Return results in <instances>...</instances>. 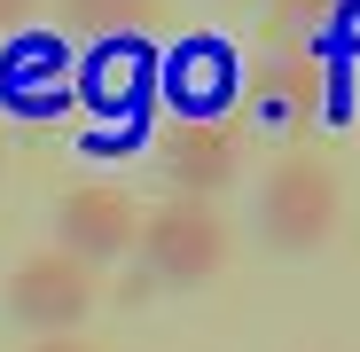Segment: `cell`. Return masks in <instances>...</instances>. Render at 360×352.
Segmentation results:
<instances>
[{"label":"cell","mask_w":360,"mask_h":352,"mask_svg":"<svg viewBox=\"0 0 360 352\" xmlns=\"http://www.w3.org/2000/svg\"><path fill=\"white\" fill-rule=\"evenodd\" d=\"M345 219V181L329 157H282L266 181H259V243L282 259H306L321 251Z\"/></svg>","instance_id":"1"},{"label":"cell","mask_w":360,"mask_h":352,"mask_svg":"<svg viewBox=\"0 0 360 352\" xmlns=\"http://www.w3.org/2000/svg\"><path fill=\"white\" fill-rule=\"evenodd\" d=\"M94 298H102L94 266H79V259H63V251H39V259H24V266L8 274V313H16L24 329H39V337H71V329L94 313Z\"/></svg>","instance_id":"5"},{"label":"cell","mask_w":360,"mask_h":352,"mask_svg":"<svg viewBox=\"0 0 360 352\" xmlns=\"http://www.w3.org/2000/svg\"><path fill=\"white\" fill-rule=\"evenodd\" d=\"M141 274L165 282V289H196L227 266V219L219 204H196V196H172L141 219Z\"/></svg>","instance_id":"2"},{"label":"cell","mask_w":360,"mask_h":352,"mask_svg":"<svg viewBox=\"0 0 360 352\" xmlns=\"http://www.w3.org/2000/svg\"><path fill=\"white\" fill-rule=\"evenodd\" d=\"M0 102L16 117H55L71 102V47L55 32H16L0 47Z\"/></svg>","instance_id":"8"},{"label":"cell","mask_w":360,"mask_h":352,"mask_svg":"<svg viewBox=\"0 0 360 352\" xmlns=\"http://www.w3.org/2000/svg\"><path fill=\"white\" fill-rule=\"evenodd\" d=\"M157 71H165V55L141 32L134 39H94L79 79H71V94H86V110H102V117H134V110H149Z\"/></svg>","instance_id":"7"},{"label":"cell","mask_w":360,"mask_h":352,"mask_svg":"<svg viewBox=\"0 0 360 352\" xmlns=\"http://www.w3.org/2000/svg\"><path fill=\"white\" fill-rule=\"evenodd\" d=\"M141 243V204L117 188V181H79L55 204V251L79 259V266H110Z\"/></svg>","instance_id":"3"},{"label":"cell","mask_w":360,"mask_h":352,"mask_svg":"<svg viewBox=\"0 0 360 352\" xmlns=\"http://www.w3.org/2000/svg\"><path fill=\"white\" fill-rule=\"evenodd\" d=\"M157 94L172 102V117H227V102L243 94V71H235V55L219 39H188L165 55Z\"/></svg>","instance_id":"9"},{"label":"cell","mask_w":360,"mask_h":352,"mask_svg":"<svg viewBox=\"0 0 360 352\" xmlns=\"http://www.w3.org/2000/svg\"><path fill=\"white\" fill-rule=\"evenodd\" d=\"M329 8H337V0H274L266 24H274V32H306V24H321Z\"/></svg>","instance_id":"11"},{"label":"cell","mask_w":360,"mask_h":352,"mask_svg":"<svg viewBox=\"0 0 360 352\" xmlns=\"http://www.w3.org/2000/svg\"><path fill=\"white\" fill-rule=\"evenodd\" d=\"M243 94L274 117V126H297V117L321 110V94H329V63H321V47H314L306 32H274V24H266V55L251 63Z\"/></svg>","instance_id":"6"},{"label":"cell","mask_w":360,"mask_h":352,"mask_svg":"<svg viewBox=\"0 0 360 352\" xmlns=\"http://www.w3.org/2000/svg\"><path fill=\"white\" fill-rule=\"evenodd\" d=\"M32 352H94V344H79V337H47V344H32Z\"/></svg>","instance_id":"13"},{"label":"cell","mask_w":360,"mask_h":352,"mask_svg":"<svg viewBox=\"0 0 360 352\" xmlns=\"http://www.w3.org/2000/svg\"><path fill=\"white\" fill-rule=\"evenodd\" d=\"M32 8H39V0H0V24H24Z\"/></svg>","instance_id":"12"},{"label":"cell","mask_w":360,"mask_h":352,"mask_svg":"<svg viewBox=\"0 0 360 352\" xmlns=\"http://www.w3.org/2000/svg\"><path fill=\"white\" fill-rule=\"evenodd\" d=\"M63 32H102V39H134L141 24L165 16V0H55Z\"/></svg>","instance_id":"10"},{"label":"cell","mask_w":360,"mask_h":352,"mask_svg":"<svg viewBox=\"0 0 360 352\" xmlns=\"http://www.w3.org/2000/svg\"><path fill=\"white\" fill-rule=\"evenodd\" d=\"M157 164L180 196L219 204V188L243 181V126L235 117H172L157 133Z\"/></svg>","instance_id":"4"}]
</instances>
